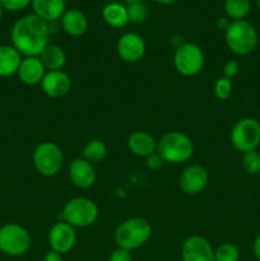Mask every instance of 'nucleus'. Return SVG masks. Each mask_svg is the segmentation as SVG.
Wrapping results in <instances>:
<instances>
[{"instance_id": "obj_1", "label": "nucleus", "mask_w": 260, "mask_h": 261, "mask_svg": "<svg viewBox=\"0 0 260 261\" xmlns=\"http://www.w3.org/2000/svg\"><path fill=\"white\" fill-rule=\"evenodd\" d=\"M10 38L20 55L38 56L48 45L50 24L35 14L23 15L13 24Z\"/></svg>"}, {"instance_id": "obj_2", "label": "nucleus", "mask_w": 260, "mask_h": 261, "mask_svg": "<svg viewBox=\"0 0 260 261\" xmlns=\"http://www.w3.org/2000/svg\"><path fill=\"white\" fill-rule=\"evenodd\" d=\"M157 153L168 163H183L191 158L194 144L190 138L180 132H168L157 142Z\"/></svg>"}, {"instance_id": "obj_3", "label": "nucleus", "mask_w": 260, "mask_h": 261, "mask_svg": "<svg viewBox=\"0 0 260 261\" xmlns=\"http://www.w3.org/2000/svg\"><path fill=\"white\" fill-rule=\"evenodd\" d=\"M152 227L144 218H130L122 222L115 231V242L127 251L139 249L149 240Z\"/></svg>"}, {"instance_id": "obj_4", "label": "nucleus", "mask_w": 260, "mask_h": 261, "mask_svg": "<svg viewBox=\"0 0 260 261\" xmlns=\"http://www.w3.org/2000/svg\"><path fill=\"white\" fill-rule=\"evenodd\" d=\"M224 32L227 46L236 55H249L256 47L257 32L254 25L247 20H232Z\"/></svg>"}, {"instance_id": "obj_5", "label": "nucleus", "mask_w": 260, "mask_h": 261, "mask_svg": "<svg viewBox=\"0 0 260 261\" xmlns=\"http://www.w3.org/2000/svg\"><path fill=\"white\" fill-rule=\"evenodd\" d=\"M99 216L98 206L87 198H74L64 205L61 219L74 228H86L92 226Z\"/></svg>"}, {"instance_id": "obj_6", "label": "nucleus", "mask_w": 260, "mask_h": 261, "mask_svg": "<svg viewBox=\"0 0 260 261\" xmlns=\"http://www.w3.org/2000/svg\"><path fill=\"white\" fill-rule=\"evenodd\" d=\"M31 236L24 227L7 223L0 227V251L9 256H22L30 250Z\"/></svg>"}, {"instance_id": "obj_7", "label": "nucleus", "mask_w": 260, "mask_h": 261, "mask_svg": "<svg viewBox=\"0 0 260 261\" xmlns=\"http://www.w3.org/2000/svg\"><path fill=\"white\" fill-rule=\"evenodd\" d=\"M231 142L242 153L255 150L260 144V122L252 117H245L235 124Z\"/></svg>"}, {"instance_id": "obj_8", "label": "nucleus", "mask_w": 260, "mask_h": 261, "mask_svg": "<svg viewBox=\"0 0 260 261\" xmlns=\"http://www.w3.org/2000/svg\"><path fill=\"white\" fill-rule=\"evenodd\" d=\"M33 166L42 176L46 177L55 176L63 166L61 149L55 143H41L33 152Z\"/></svg>"}, {"instance_id": "obj_9", "label": "nucleus", "mask_w": 260, "mask_h": 261, "mask_svg": "<svg viewBox=\"0 0 260 261\" xmlns=\"http://www.w3.org/2000/svg\"><path fill=\"white\" fill-rule=\"evenodd\" d=\"M175 68L181 75L194 76L201 71L204 66L203 50L195 43H183L173 55Z\"/></svg>"}, {"instance_id": "obj_10", "label": "nucleus", "mask_w": 260, "mask_h": 261, "mask_svg": "<svg viewBox=\"0 0 260 261\" xmlns=\"http://www.w3.org/2000/svg\"><path fill=\"white\" fill-rule=\"evenodd\" d=\"M75 229L64 221L54 224L48 232V244H50L51 250L61 255L70 251L75 245Z\"/></svg>"}, {"instance_id": "obj_11", "label": "nucleus", "mask_w": 260, "mask_h": 261, "mask_svg": "<svg viewBox=\"0 0 260 261\" xmlns=\"http://www.w3.org/2000/svg\"><path fill=\"white\" fill-rule=\"evenodd\" d=\"M208 171L200 165H191L183 171L180 176V188L188 195L200 194L208 185Z\"/></svg>"}, {"instance_id": "obj_12", "label": "nucleus", "mask_w": 260, "mask_h": 261, "mask_svg": "<svg viewBox=\"0 0 260 261\" xmlns=\"http://www.w3.org/2000/svg\"><path fill=\"white\" fill-rule=\"evenodd\" d=\"M183 261H214V250L211 242L201 236H191L181 249Z\"/></svg>"}, {"instance_id": "obj_13", "label": "nucleus", "mask_w": 260, "mask_h": 261, "mask_svg": "<svg viewBox=\"0 0 260 261\" xmlns=\"http://www.w3.org/2000/svg\"><path fill=\"white\" fill-rule=\"evenodd\" d=\"M117 54L125 63H138L145 54L144 40L138 33H125L117 42Z\"/></svg>"}, {"instance_id": "obj_14", "label": "nucleus", "mask_w": 260, "mask_h": 261, "mask_svg": "<svg viewBox=\"0 0 260 261\" xmlns=\"http://www.w3.org/2000/svg\"><path fill=\"white\" fill-rule=\"evenodd\" d=\"M41 88L46 96L51 98H60L69 93L71 88V81L68 74L63 70L46 71L41 82Z\"/></svg>"}, {"instance_id": "obj_15", "label": "nucleus", "mask_w": 260, "mask_h": 261, "mask_svg": "<svg viewBox=\"0 0 260 261\" xmlns=\"http://www.w3.org/2000/svg\"><path fill=\"white\" fill-rule=\"evenodd\" d=\"M69 177L71 182L79 189H89L96 182V170L93 165L84 158H76L70 163Z\"/></svg>"}, {"instance_id": "obj_16", "label": "nucleus", "mask_w": 260, "mask_h": 261, "mask_svg": "<svg viewBox=\"0 0 260 261\" xmlns=\"http://www.w3.org/2000/svg\"><path fill=\"white\" fill-rule=\"evenodd\" d=\"M17 74L20 82L24 83L25 86H37L42 82L46 74V69L43 68L38 56H30V58L22 59Z\"/></svg>"}, {"instance_id": "obj_17", "label": "nucleus", "mask_w": 260, "mask_h": 261, "mask_svg": "<svg viewBox=\"0 0 260 261\" xmlns=\"http://www.w3.org/2000/svg\"><path fill=\"white\" fill-rule=\"evenodd\" d=\"M33 14L45 22L61 19L65 13V0H32Z\"/></svg>"}, {"instance_id": "obj_18", "label": "nucleus", "mask_w": 260, "mask_h": 261, "mask_svg": "<svg viewBox=\"0 0 260 261\" xmlns=\"http://www.w3.org/2000/svg\"><path fill=\"white\" fill-rule=\"evenodd\" d=\"M127 148L138 157H149L157 152V142L147 132H134L127 139Z\"/></svg>"}, {"instance_id": "obj_19", "label": "nucleus", "mask_w": 260, "mask_h": 261, "mask_svg": "<svg viewBox=\"0 0 260 261\" xmlns=\"http://www.w3.org/2000/svg\"><path fill=\"white\" fill-rule=\"evenodd\" d=\"M61 27L66 35L79 37L88 30V19L79 9H69L61 17Z\"/></svg>"}, {"instance_id": "obj_20", "label": "nucleus", "mask_w": 260, "mask_h": 261, "mask_svg": "<svg viewBox=\"0 0 260 261\" xmlns=\"http://www.w3.org/2000/svg\"><path fill=\"white\" fill-rule=\"evenodd\" d=\"M22 55L19 51L10 45H0V76L7 78L18 73Z\"/></svg>"}, {"instance_id": "obj_21", "label": "nucleus", "mask_w": 260, "mask_h": 261, "mask_svg": "<svg viewBox=\"0 0 260 261\" xmlns=\"http://www.w3.org/2000/svg\"><path fill=\"white\" fill-rule=\"evenodd\" d=\"M38 59L42 63L43 68L48 71L61 70L66 64V53L63 47L58 45H50L48 43L42 53L38 55Z\"/></svg>"}, {"instance_id": "obj_22", "label": "nucleus", "mask_w": 260, "mask_h": 261, "mask_svg": "<svg viewBox=\"0 0 260 261\" xmlns=\"http://www.w3.org/2000/svg\"><path fill=\"white\" fill-rule=\"evenodd\" d=\"M102 17L105 22L115 28H122L129 23L127 9L119 3H110L102 10Z\"/></svg>"}, {"instance_id": "obj_23", "label": "nucleus", "mask_w": 260, "mask_h": 261, "mask_svg": "<svg viewBox=\"0 0 260 261\" xmlns=\"http://www.w3.org/2000/svg\"><path fill=\"white\" fill-rule=\"evenodd\" d=\"M251 2L250 0H226L224 10L229 19L241 20L249 14Z\"/></svg>"}, {"instance_id": "obj_24", "label": "nucleus", "mask_w": 260, "mask_h": 261, "mask_svg": "<svg viewBox=\"0 0 260 261\" xmlns=\"http://www.w3.org/2000/svg\"><path fill=\"white\" fill-rule=\"evenodd\" d=\"M107 154V147L102 140H89L83 148V158L89 163L101 162Z\"/></svg>"}, {"instance_id": "obj_25", "label": "nucleus", "mask_w": 260, "mask_h": 261, "mask_svg": "<svg viewBox=\"0 0 260 261\" xmlns=\"http://www.w3.org/2000/svg\"><path fill=\"white\" fill-rule=\"evenodd\" d=\"M240 250L233 244H223L214 251V261H239Z\"/></svg>"}, {"instance_id": "obj_26", "label": "nucleus", "mask_w": 260, "mask_h": 261, "mask_svg": "<svg viewBox=\"0 0 260 261\" xmlns=\"http://www.w3.org/2000/svg\"><path fill=\"white\" fill-rule=\"evenodd\" d=\"M242 168L249 175H257L260 172V154L256 150H250L242 155Z\"/></svg>"}, {"instance_id": "obj_27", "label": "nucleus", "mask_w": 260, "mask_h": 261, "mask_svg": "<svg viewBox=\"0 0 260 261\" xmlns=\"http://www.w3.org/2000/svg\"><path fill=\"white\" fill-rule=\"evenodd\" d=\"M129 22L132 23H143L148 17V8L143 2L133 3L126 7Z\"/></svg>"}, {"instance_id": "obj_28", "label": "nucleus", "mask_w": 260, "mask_h": 261, "mask_svg": "<svg viewBox=\"0 0 260 261\" xmlns=\"http://www.w3.org/2000/svg\"><path fill=\"white\" fill-rule=\"evenodd\" d=\"M232 93V82L231 79L226 78V76H222L214 84V94L218 99L224 101V99L229 98Z\"/></svg>"}, {"instance_id": "obj_29", "label": "nucleus", "mask_w": 260, "mask_h": 261, "mask_svg": "<svg viewBox=\"0 0 260 261\" xmlns=\"http://www.w3.org/2000/svg\"><path fill=\"white\" fill-rule=\"evenodd\" d=\"M31 3L32 0H0L3 9H7L9 12H18V10L24 9Z\"/></svg>"}, {"instance_id": "obj_30", "label": "nucleus", "mask_w": 260, "mask_h": 261, "mask_svg": "<svg viewBox=\"0 0 260 261\" xmlns=\"http://www.w3.org/2000/svg\"><path fill=\"white\" fill-rule=\"evenodd\" d=\"M109 261H132V254L127 250L117 247L116 250L111 252Z\"/></svg>"}, {"instance_id": "obj_31", "label": "nucleus", "mask_w": 260, "mask_h": 261, "mask_svg": "<svg viewBox=\"0 0 260 261\" xmlns=\"http://www.w3.org/2000/svg\"><path fill=\"white\" fill-rule=\"evenodd\" d=\"M163 163H165V161H163V158L161 157L157 152L150 154L149 157H147V167L149 168V170H153V171L160 170V168L163 166Z\"/></svg>"}, {"instance_id": "obj_32", "label": "nucleus", "mask_w": 260, "mask_h": 261, "mask_svg": "<svg viewBox=\"0 0 260 261\" xmlns=\"http://www.w3.org/2000/svg\"><path fill=\"white\" fill-rule=\"evenodd\" d=\"M239 70H240L239 63H237L236 60H229L228 63H226V65H224L223 68L224 76L228 79H232L237 73H239Z\"/></svg>"}, {"instance_id": "obj_33", "label": "nucleus", "mask_w": 260, "mask_h": 261, "mask_svg": "<svg viewBox=\"0 0 260 261\" xmlns=\"http://www.w3.org/2000/svg\"><path fill=\"white\" fill-rule=\"evenodd\" d=\"M43 261H64V260H63V256H61V254L51 250V251L46 252V255L43 256Z\"/></svg>"}, {"instance_id": "obj_34", "label": "nucleus", "mask_w": 260, "mask_h": 261, "mask_svg": "<svg viewBox=\"0 0 260 261\" xmlns=\"http://www.w3.org/2000/svg\"><path fill=\"white\" fill-rule=\"evenodd\" d=\"M229 24H231V22H229V20L227 19V18H224V17L218 18V20H217V25H218L219 30L226 31L227 28L229 27Z\"/></svg>"}, {"instance_id": "obj_35", "label": "nucleus", "mask_w": 260, "mask_h": 261, "mask_svg": "<svg viewBox=\"0 0 260 261\" xmlns=\"http://www.w3.org/2000/svg\"><path fill=\"white\" fill-rule=\"evenodd\" d=\"M252 251H254L255 257H256L257 260H260V234L255 239L254 245H252Z\"/></svg>"}, {"instance_id": "obj_36", "label": "nucleus", "mask_w": 260, "mask_h": 261, "mask_svg": "<svg viewBox=\"0 0 260 261\" xmlns=\"http://www.w3.org/2000/svg\"><path fill=\"white\" fill-rule=\"evenodd\" d=\"M155 3H160V4H172L176 0H154Z\"/></svg>"}, {"instance_id": "obj_37", "label": "nucleus", "mask_w": 260, "mask_h": 261, "mask_svg": "<svg viewBox=\"0 0 260 261\" xmlns=\"http://www.w3.org/2000/svg\"><path fill=\"white\" fill-rule=\"evenodd\" d=\"M124 2H126L127 4H133V3H140L143 2V0H124Z\"/></svg>"}, {"instance_id": "obj_38", "label": "nucleus", "mask_w": 260, "mask_h": 261, "mask_svg": "<svg viewBox=\"0 0 260 261\" xmlns=\"http://www.w3.org/2000/svg\"><path fill=\"white\" fill-rule=\"evenodd\" d=\"M3 10L4 9H3V7L0 5V22H2V19H3Z\"/></svg>"}, {"instance_id": "obj_39", "label": "nucleus", "mask_w": 260, "mask_h": 261, "mask_svg": "<svg viewBox=\"0 0 260 261\" xmlns=\"http://www.w3.org/2000/svg\"><path fill=\"white\" fill-rule=\"evenodd\" d=\"M257 7H259V9H260V0H257Z\"/></svg>"}]
</instances>
